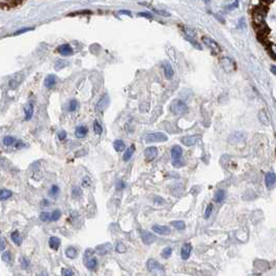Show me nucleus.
Listing matches in <instances>:
<instances>
[{"mask_svg": "<svg viewBox=\"0 0 276 276\" xmlns=\"http://www.w3.org/2000/svg\"><path fill=\"white\" fill-rule=\"evenodd\" d=\"M166 134L162 132H153V133H146L143 137V140L146 143H153V142H165L167 141Z\"/></svg>", "mask_w": 276, "mask_h": 276, "instance_id": "obj_1", "label": "nucleus"}, {"mask_svg": "<svg viewBox=\"0 0 276 276\" xmlns=\"http://www.w3.org/2000/svg\"><path fill=\"white\" fill-rule=\"evenodd\" d=\"M170 111L175 115L184 114L187 111V105L182 100H175L170 104Z\"/></svg>", "mask_w": 276, "mask_h": 276, "instance_id": "obj_2", "label": "nucleus"}, {"mask_svg": "<svg viewBox=\"0 0 276 276\" xmlns=\"http://www.w3.org/2000/svg\"><path fill=\"white\" fill-rule=\"evenodd\" d=\"M93 253H95V250L93 249H87L86 251H85L84 257H83L84 265L89 270H95L97 267V264H98L96 257H93Z\"/></svg>", "mask_w": 276, "mask_h": 276, "instance_id": "obj_3", "label": "nucleus"}, {"mask_svg": "<svg viewBox=\"0 0 276 276\" xmlns=\"http://www.w3.org/2000/svg\"><path fill=\"white\" fill-rule=\"evenodd\" d=\"M203 43L206 45L207 47H209L214 53H219L221 51V48L219 46V44L213 39L209 38V36H203Z\"/></svg>", "mask_w": 276, "mask_h": 276, "instance_id": "obj_4", "label": "nucleus"}, {"mask_svg": "<svg viewBox=\"0 0 276 276\" xmlns=\"http://www.w3.org/2000/svg\"><path fill=\"white\" fill-rule=\"evenodd\" d=\"M201 136L200 135H191V136H186L181 139V142L186 146H193L200 140Z\"/></svg>", "mask_w": 276, "mask_h": 276, "instance_id": "obj_5", "label": "nucleus"}, {"mask_svg": "<svg viewBox=\"0 0 276 276\" xmlns=\"http://www.w3.org/2000/svg\"><path fill=\"white\" fill-rule=\"evenodd\" d=\"M143 154H144V157H146V161L150 162V161L155 160V159L157 158L158 149L156 146H149V147H146V149L144 150Z\"/></svg>", "mask_w": 276, "mask_h": 276, "instance_id": "obj_6", "label": "nucleus"}, {"mask_svg": "<svg viewBox=\"0 0 276 276\" xmlns=\"http://www.w3.org/2000/svg\"><path fill=\"white\" fill-rule=\"evenodd\" d=\"M112 250V245L110 243H104V244H101V245L97 246L96 249H95V252H97L98 254L100 255H105L107 254L109 251H111Z\"/></svg>", "mask_w": 276, "mask_h": 276, "instance_id": "obj_7", "label": "nucleus"}, {"mask_svg": "<svg viewBox=\"0 0 276 276\" xmlns=\"http://www.w3.org/2000/svg\"><path fill=\"white\" fill-rule=\"evenodd\" d=\"M153 230L156 233V234L163 235V236L169 235L170 232H171L168 226H166V225H159V224H155V225H153Z\"/></svg>", "mask_w": 276, "mask_h": 276, "instance_id": "obj_8", "label": "nucleus"}, {"mask_svg": "<svg viewBox=\"0 0 276 276\" xmlns=\"http://www.w3.org/2000/svg\"><path fill=\"white\" fill-rule=\"evenodd\" d=\"M275 180L276 176L274 172H268L265 176V183H266V187L268 189H272L275 185Z\"/></svg>", "mask_w": 276, "mask_h": 276, "instance_id": "obj_9", "label": "nucleus"}, {"mask_svg": "<svg viewBox=\"0 0 276 276\" xmlns=\"http://www.w3.org/2000/svg\"><path fill=\"white\" fill-rule=\"evenodd\" d=\"M108 104H109V97H108V95H104L100 99V101L98 102V104H97L96 110L97 111H102L108 106Z\"/></svg>", "mask_w": 276, "mask_h": 276, "instance_id": "obj_10", "label": "nucleus"}, {"mask_svg": "<svg viewBox=\"0 0 276 276\" xmlns=\"http://www.w3.org/2000/svg\"><path fill=\"white\" fill-rule=\"evenodd\" d=\"M57 50H58V52L60 53L62 56H70V55H72V54L74 53L73 48L71 47L69 44L61 45V46H59L57 48Z\"/></svg>", "mask_w": 276, "mask_h": 276, "instance_id": "obj_11", "label": "nucleus"}, {"mask_svg": "<svg viewBox=\"0 0 276 276\" xmlns=\"http://www.w3.org/2000/svg\"><path fill=\"white\" fill-rule=\"evenodd\" d=\"M191 251H192L191 244L187 243V244H185V245H183V247H182V250H181L182 258H183V260H188L190 254H191Z\"/></svg>", "mask_w": 276, "mask_h": 276, "instance_id": "obj_12", "label": "nucleus"}, {"mask_svg": "<svg viewBox=\"0 0 276 276\" xmlns=\"http://www.w3.org/2000/svg\"><path fill=\"white\" fill-rule=\"evenodd\" d=\"M141 239H142V241H143V243L146 244V245H150V244H152L156 241L155 236H154L153 234H150V233H149V232H142Z\"/></svg>", "mask_w": 276, "mask_h": 276, "instance_id": "obj_13", "label": "nucleus"}, {"mask_svg": "<svg viewBox=\"0 0 276 276\" xmlns=\"http://www.w3.org/2000/svg\"><path fill=\"white\" fill-rule=\"evenodd\" d=\"M170 154H171V158L173 160H178V159H181L182 157L183 149H182L181 146H173L171 150H170Z\"/></svg>", "mask_w": 276, "mask_h": 276, "instance_id": "obj_14", "label": "nucleus"}, {"mask_svg": "<svg viewBox=\"0 0 276 276\" xmlns=\"http://www.w3.org/2000/svg\"><path fill=\"white\" fill-rule=\"evenodd\" d=\"M147 269H149L150 272H155V271H157V270L161 271L162 266L156 260L152 258V260H150L147 262Z\"/></svg>", "mask_w": 276, "mask_h": 276, "instance_id": "obj_15", "label": "nucleus"}, {"mask_svg": "<svg viewBox=\"0 0 276 276\" xmlns=\"http://www.w3.org/2000/svg\"><path fill=\"white\" fill-rule=\"evenodd\" d=\"M21 81H22V75H15L10 80V82H8V85H10V87L12 89H15V88H17L20 85Z\"/></svg>", "mask_w": 276, "mask_h": 276, "instance_id": "obj_16", "label": "nucleus"}, {"mask_svg": "<svg viewBox=\"0 0 276 276\" xmlns=\"http://www.w3.org/2000/svg\"><path fill=\"white\" fill-rule=\"evenodd\" d=\"M88 132V129L86 126H79L76 128L75 130V135L77 138H84L86 136Z\"/></svg>", "mask_w": 276, "mask_h": 276, "instance_id": "obj_17", "label": "nucleus"}, {"mask_svg": "<svg viewBox=\"0 0 276 276\" xmlns=\"http://www.w3.org/2000/svg\"><path fill=\"white\" fill-rule=\"evenodd\" d=\"M163 71H164V75L167 79H172L173 75H175V71H173L171 64H165L163 65Z\"/></svg>", "mask_w": 276, "mask_h": 276, "instance_id": "obj_18", "label": "nucleus"}, {"mask_svg": "<svg viewBox=\"0 0 276 276\" xmlns=\"http://www.w3.org/2000/svg\"><path fill=\"white\" fill-rule=\"evenodd\" d=\"M134 152H135V146L134 144H132V146H130L128 149L126 150V152H125L124 156H123V159L125 162L129 161L131 158H132V156L134 155Z\"/></svg>", "mask_w": 276, "mask_h": 276, "instance_id": "obj_19", "label": "nucleus"}, {"mask_svg": "<svg viewBox=\"0 0 276 276\" xmlns=\"http://www.w3.org/2000/svg\"><path fill=\"white\" fill-rule=\"evenodd\" d=\"M258 119H260L261 123L263 125H265V126H270L269 116H268V114H267V112L265 111V110H262V111H260V113H258Z\"/></svg>", "mask_w": 276, "mask_h": 276, "instance_id": "obj_20", "label": "nucleus"}, {"mask_svg": "<svg viewBox=\"0 0 276 276\" xmlns=\"http://www.w3.org/2000/svg\"><path fill=\"white\" fill-rule=\"evenodd\" d=\"M24 111H25V119H26V121H29V119L32 117V115H33V105H32V103H28L24 108Z\"/></svg>", "mask_w": 276, "mask_h": 276, "instance_id": "obj_21", "label": "nucleus"}, {"mask_svg": "<svg viewBox=\"0 0 276 276\" xmlns=\"http://www.w3.org/2000/svg\"><path fill=\"white\" fill-rule=\"evenodd\" d=\"M55 84H56V77L54 75L47 76V78L45 79V86L47 88H52L55 86Z\"/></svg>", "mask_w": 276, "mask_h": 276, "instance_id": "obj_22", "label": "nucleus"}, {"mask_svg": "<svg viewBox=\"0 0 276 276\" xmlns=\"http://www.w3.org/2000/svg\"><path fill=\"white\" fill-rule=\"evenodd\" d=\"M113 147L116 152H123V150H126V144L123 140H119V139H116V140L113 141Z\"/></svg>", "mask_w": 276, "mask_h": 276, "instance_id": "obj_23", "label": "nucleus"}, {"mask_svg": "<svg viewBox=\"0 0 276 276\" xmlns=\"http://www.w3.org/2000/svg\"><path fill=\"white\" fill-rule=\"evenodd\" d=\"M225 196H226L225 191H224V190H222V189H220V190H218V191L215 193L214 200L216 201V203H222V201L225 200Z\"/></svg>", "mask_w": 276, "mask_h": 276, "instance_id": "obj_24", "label": "nucleus"}, {"mask_svg": "<svg viewBox=\"0 0 276 276\" xmlns=\"http://www.w3.org/2000/svg\"><path fill=\"white\" fill-rule=\"evenodd\" d=\"M49 246L53 250H57L60 246V240L57 237H51L49 240Z\"/></svg>", "mask_w": 276, "mask_h": 276, "instance_id": "obj_25", "label": "nucleus"}, {"mask_svg": "<svg viewBox=\"0 0 276 276\" xmlns=\"http://www.w3.org/2000/svg\"><path fill=\"white\" fill-rule=\"evenodd\" d=\"M22 3L16 1H10V2H0V8H14L16 6H19Z\"/></svg>", "mask_w": 276, "mask_h": 276, "instance_id": "obj_26", "label": "nucleus"}, {"mask_svg": "<svg viewBox=\"0 0 276 276\" xmlns=\"http://www.w3.org/2000/svg\"><path fill=\"white\" fill-rule=\"evenodd\" d=\"M77 254H78V252H77V250L74 248V247L70 246L68 247L67 249H65V255H67L69 258H75L77 257Z\"/></svg>", "mask_w": 276, "mask_h": 276, "instance_id": "obj_27", "label": "nucleus"}, {"mask_svg": "<svg viewBox=\"0 0 276 276\" xmlns=\"http://www.w3.org/2000/svg\"><path fill=\"white\" fill-rule=\"evenodd\" d=\"M93 132H95L97 135H101L102 134V132H103V128H102V125L99 123L98 121L93 122Z\"/></svg>", "mask_w": 276, "mask_h": 276, "instance_id": "obj_28", "label": "nucleus"}, {"mask_svg": "<svg viewBox=\"0 0 276 276\" xmlns=\"http://www.w3.org/2000/svg\"><path fill=\"white\" fill-rule=\"evenodd\" d=\"M171 225L175 227V229H179V230H183L184 229H185V226H186V224H185V222L184 221H182V220H176V221H172L171 223Z\"/></svg>", "mask_w": 276, "mask_h": 276, "instance_id": "obj_29", "label": "nucleus"}, {"mask_svg": "<svg viewBox=\"0 0 276 276\" xmlns=\"http://www.w3.org/2000/svg\"><path fill=\"white\" fill-rule=\"evenodd\" d=\"M12 195H13V193L10 191H8V190H5V189L0 190V200H7V198H10Z\"/></svg>", "mask_w": 276, "mask_h": 276, "instance_id": "obj_30", "label": "nucleus"}, {"mask_svg": "<svg viewBox=\"0 0 276 276\" xmlns=\"http://www.w3.org/2000/svg\"><path fill=\"white\" fill-rule=\"evenodd\" d=\"M12 240L14 241V243H16L17 245H21L22 243V238L20 236L19 232H14L12 234Z\"/></svg>", "mask_w": 276, "mask_h": 276, "instance_id": "obj_31", "label": "nucleus"}, {"mask_svg": "<svg viewBox=\"0 0 276 276\" xmlns=\"http://www.w3.org/2000/svg\"><path fill=\"white\" fill-rule=\"evenodd\" d=\"M171 253H172V249L170 248V247H166V248H164L163 251H162L161 257L163 258H169L170 255H171Z\"/></svg>", "mask_w": 276, "mask_h": 276, "instance_id": "obj_32", "label": "nucleus"}, {"mask_svg": "<svg viewBox=\"0 0 276 276\" xmlns=\"http://www.w3.org/2000/svg\"><path fill=\"white\" fill-rule=\"evenodd\" d=\"M150 10H152L154 13L158 14V15H160V16H162V17H169V16H170V14H169L168 12H166V10H157V8H155V7H150Z\"/></svg>", "mask_w": 276, "mask_h": 276, "instance_id": "obj_33", "label": "nucleus"}, {"mask_svg": "<svg viewBox=\"0 0 276 276\" xmlns=\"http://www.w3.org/2000/svg\"><path fill=\"white\" fill-rule=\"evenodd\" d=\"M60 216H61V212L59 211V210H55V211H53L52 214L50 215V220L56 221L60 218Z\"/></svg>", "mask_w": 276, "mask_h": 276, "instance_id": "obj_34", "label": "nucleus"}, {"mask_svg": "<svg viewBox=\"0 0 276 276\" xmlns=\"http://www.w3.org/2000/svg\"><path fill=\"white\" fill-rule=\"evenodd\" d=\"M14 142H15V139H14L12 136H5L3 138V143H4V146H13Z\"/></svg>", "mask_w": 276, "mask_h": 276, "instance_id": "obj_35", "label": "nucleus"}, {"mask_svg": "<svg viewBox=\"0 0 276 276\" xmlns=\"http://www.w3.org/2000/svg\"><path fill=\"white\" fill-rule=\"evenodd\" d=\"M77 108H78V102L76 100H71L70 104H69V111L73 112V111H75Z\"/></svg>", "mask_w": 276, "mask_h": 276, "instance_id": "obj_36", "label": "nucleus"}, {"mask_svg": "<svg viewBox=\"0 0 276 276\" xmlns=\"http://www.w3.org/2000/svg\"><path fill=\"white\" fill-rule=\"evenodd\" d=\"M212 211H213V204H209L206 208V211H204V218L208 219L211 216L212 214Z\"/></svg>", "mask_w": 276, "mask_h": 276, "instance_id": "obj_37", "label": "nucleus"}, {"mask_svg": "<svg viewBox=\"0 0 276 276\" xmlns=\"http://www.w3.org/2000/svg\"><path fill=\"white\" fill-rule=\"evenodd\" d=\"M2 260H3L5 263H8V262L12 261V253L10 251H5L3 254H2Z\"/></svg>", "mask_w": 276, "mask_h": 276, "instance_id": "obj_38", "label": "nucleus"}, {"mask_svg": "<svg viewBox=\"0 0 276 276\" xmlns=\"http://www.w3.org/2000/svg\"><path fill=\"white\" fill-rule=\"evenodd\" d=\"M39 219L43 221V222H46V221L50 220V213L48 212H43L41 215H39Z\"/></svg>", "mask_w": 276, "mask_h": 276, "instance_id": "obj_39", "label": "nucleus"}, {"mask_svg": "<svg viewBox=\"0 0 276 276\" xmlns=\"http://www.w3.org/2000/svg\"><path fill=\"white\" fill-rule=\"evenodd\" d=\"M58 192H59V188L56 186V185H53V186L51 187V189H50L49 194H50V196H56L58 194Z\"/></svg>", "mask_w": 276, "mask_h": 276, "instance_id": "obj_40", "label": "nucleus"}, {"mask_svg": "<svg viewBox=\"0 0 276 276\" xmlns=\"http://www.w3.org/2000/svg\"><path fill=\"white\" fill-rule=\"evenodd\" d=\"M116 251L121 252V253H124L125 251H126V246H125L123 243H118L117 246H116Z\"/></svg>", "mask_w": 276, "mask_h": 276, "instance_id": "obj_41", "label": "nucleus"}, {"mask_svg": "<svg viewBox=\"0 0 276 276\" xmlns=\"http://www.w3.org/2000/svg\"><path fill=\"white\" fill-rule=\"evenodd\" d=\"M81 189L78 188V187H74L73 188V196L74 197H78V196L81 195Z\"/></svg>", "mask_w": 276, "mask_h": 276, "instance_id": "obj_42", "label": "nucleus"}, {"mask_svg": "<svg viewBox=\"0 0 276 276\" xmlns=\"http://www.w3.org/2000/svg\"><path fill=\"white\" fill-rule=\"evenodd\" d=\"M67 138V132L65 131H60V132H58V139L59 140H64V139Z\"/></svg>", "mask_w": 276, "mask_h": 276, "instance_id": "obj_43", "label": "nucleus"}, {"mask_svg": "<svg viewBox=\"0 0 276 276\" xmlns=\"http://www.w3.org/2000/svg\"><path fill=\"white\" fill-rule=\"evenodd\" d=\"M62 276H73V271L71 269H62Z\"/></svg>", "mask_w": 276, "mask_h": 276, "instance_id": "obj_44", "label": "nucleus"}, {"mask_svg": "<svg viewBox=\"0 0 276 276\" xmlns=\"http://www.w3.org/2000/svg\"><path fill=\"white\" fill-rule=\"evenodd\" d=\"M172 165L173 166H175V167H182L184 165V162L183 161L180 162V159H178V160H173Z\"/></svg>", "mask_w": 276, "mask_h": 276, "instance_id": "obj_45", "label": "nucleus"}, {"mask_svg": "<svg viewBox=\"0 0 276 276\" xmlns=\"http://www.w3.org/2000/svg\"><path fill=\"white\" fill-rule=\"evenodd\" d=\"M90 185V180L89 178H87V176H85V178L83 179V181H82V186L83 187H88Z\"/></svg>", "mask_w": 276, "mask_h": 276, "instance_id": "obj_46", "label": "nucleus"}, {"mask_svg": "<svg viewBox=\"0 0 276 276\" xmlns=\"http://www.w3.org/2000/svg\"><path fill=\"white\" fill-rule=\"evenodd\" d=\"M26 146H25V143L22 140H19V141H17V143H16V146H15V147L17 150H20V149H22V147H25Z\"/></svg>", "mask_w": 276, "mask_h": 276, "instance_id": "obj_47", "label": "nucleus"}, {"mask_svg": "<svg viewBox=\"0 0 276 276\" xmlns=\"http://www.w3.org/2000/svg\"><path fill=\"white\" fill-rule=\"evenodd\" d=\"M65 64H67V62H64V61H58L57 64H55V69L56 70H60L61 68H64Z\"/></svg>", "mask_w": 276, "mask_h": 276, "instance_id": "obj_48", "label": "nucleus"}, {"mask_svg": "<svg viewBox=\"0 0 276 276\" xmlns=\"http://www.w3.org/2000/svg\"><path fill=\"white\" fill-rule=\"evenodd\" d=\"M5 246H6V243H5V240L4 239H0V251H3Z\"/></svg>", "mask_w": 276, "mask_h": 276, "instance_id": "obj_49", "label": "nucleus"}, {"mask_svg": "<svg viewBox=\"0 0 276 276\" xmlns=\"http://www.w3.org/2000/svg\"><path fill=\"white\" fill-rule=\"evenodd\" d=\"M238 28H243L245 27V20H244V18H241L240 20H239V23H238Z\"/></svg>", "mask_w": 276, "mask_h": 276, "instance_id": "obj_50", "label": "nucleus"}, {"mask_svg": "<svg viewBox=\"0 0 276 276\" xmlns=\"http://www.w3.org/2000/svg\"><path fill=\"white\" fill-rule=\"evenodd\" d=\"M138 16L143 17V18H147V19H152L153 18V16L150 15V14H149V13H139Z\"/></svg>", "mask_w": 276, "mask_h": 276, "instance_id": "obj_51", "label": "nucleus"}, {"mask_svg": "<svg viewBox=\"0 0 276 276\" xmlns=\"http://www.w3.org/2000/svg\"><path fill=\"white\" fill-rule=\"evenodd\" d=\"M118 14L119 15H127V16H132V13L130 12V10H119L118 12Z\"/></svg>", "mask_w": 276, "mask_h": 276, "instance_id": "obj_52", "label": "nucleus"}, {"mask_svg": "<svg viewBox=\"0 0 276 276\" xmlns=\"http://www.w3.org/2000/svg\"><path fill=\"white\" fill-rule=\"evenodd\" d=\"M116 187H117V189H124L125 187H126V184H125L123 181H118L117 182V186Z\"/></svg>", "mask_w": 276, "mask_h": 276, "instance_id": "obj_53", "label": "nucleus"}, {"mask_svg": "<svg viewBox=\"0 0 276 276\" xmlns=\"http://www.w3.org/2000/svg\"><path fill=\"white\" fill-rule=\"evenodd\" d=\"M238 4H239V2L236 1V2H234V3H232L230 5H229V6H227V8H229V10H234V8L237 7Z\"/></svg>", "mask_w": 276, "mask_h": 276, "instance_id": "obj_54", "label": "nucleus"}, {"mask_svg": "<svg viewBox=\"0 0 276 276\" xmlns=\"http://www.w3.org/2000/svg\"><path fill=\"white\" fill-rule=\"evenodd\" d=\"M29 30H32V28H24V29H21V30H19V31H17V32H15V35H21V33L26 32V31H29Z\"/></svg>", "mask_w": 276, "mask_h": 276, "instance_id": "obj_55", "label": "nucleus"}, {"mask_svg": "<svg viewBox=\"0 0 276 276\" xmlns=\"http://www.w3.org/2000/svg\"><path fill=\"white\" fill-rule=\"evenodd\" d=\"M22 263H23V266L25 267V268H27V267H28V262L27 261L24 262V260H22Z\"/></svg>", "mask_w": 276, "mask_h": 276, "instance_id": "obj_56", "label": "nucleus"}, {"mask_svg": "<svg viewBox=\"0 0 276 276\" xmlns=\"http://www.w3.org/2000/svg\"><path fill=\"white\" fill-rule=\"evenodd\" d=\"M271 72H272L273 74H276V72H275V65H272V68H271Z\"/></svg>", "mask_w": 276, "mask_h": 276, "instance_id": "obj_57", "label": "nucleus"}, {"mask_svg": "<svg viewBox=\"0 0 276 276\" xmlns=\"http://www.w3.org/2000/svg\"><path fill=\"white\" fill-rule=\"evenodd\" d=\"M39 276H48V274H47V273H46V272H43V273H42V274H41V275H39Z\"/></svg>", "mask_w": 276, "mask_h": 276, "instance_id": "obj_58", "label": "nucleus"}, {"mask_svg": "<svg viewBox=\"0 0 276 276\" xmlns=\"http://www.w3.org/2000/svg\"><path fill=\"white\" fill-rule=\"evenodd\" d=\"M43 204H48V201L47 200H44V203H43Z\"/></svg>", "mask_w": 276, "mask_h": 276, "instance_id": "obj_59", "label": "nucleus"}]
</instances>
